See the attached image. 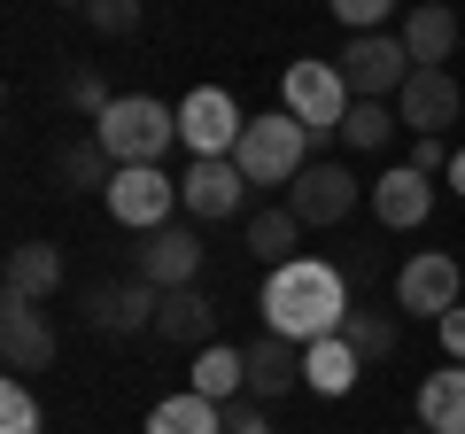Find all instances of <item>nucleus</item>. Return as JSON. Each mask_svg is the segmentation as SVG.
<instances>
[{"label":"nucleus","mask_w":465,"mask_h":434,"mask_svg":"<svg viewBox=\"0 0 465 434\" xmlns=\"http://www.w3.org/2000/svg\"><path fill=\"white\" fill-rule=\"evenodd\" d=\"M349 311H357V302H349V271L341 264H318V256L272 264V280H264V334L311 350V341L341 334Z\"/></svg>","instance_id":"f257e3e1"},{"label":"nucleus","mask_w":465,"mask_h":434,"mask_svg":"<svg viewBox=\"0 0 465 434\" xmlns=\"http://www.w3.org/2000/svg\"><path fill=\"white\" fill-rule=\"evenodd\" d=\"M94 140L109 148L116 171L124 163H155V155L179 140V109H163V101H148V94H116L94 117Z\"/></svg>","instance_id":"f03ea898"},{"label":"nucleus","mask_w":465,"mask_h":434,"mask_svg":"<svg viewBox=\"0 0 465 434\" xmlns=\"http://www.w3.org/2000/svg\"><path fill=\"white\" fill-rule=\"evenodd\" d=\"M349 101H357V94H349L341 63H295V70L280 78V109L302 124V133H311V148H318V140H341Z\"/></svg>","instance_id":"7ed1b4c3"},{"label":"nucleus","mask_w":465,"mask_h":434,"mask_svg":"<svg viewBox=\"0 0 465 434\" xmlns=\"http://www.w3.org/2000/svg\"><path fill=\"white\" fill-rule=\"evenodd\" d=\"M232 163H241V179H249V186H295V171L311 163V133H302L287 109L249 117V133H241V148H232Z\"/></svg>","instance_id":"20e7f679"},{"label":"nucleus","mask_w":465,"mask_h":434,"mask_svg":"<svg viewBox=\"0 0 465 434\" xmlns=\"http://www.w3.org/2000/svg\"><path fill=\"white\" fill-rule=\"evenodd\" d=\"M341 63V78H349V94L357 101H396L403 94V78H411V47L403 39H388V32H349V47L333 54Z\"/></svg>","instance_id":"39448f33"},{"label":"nucleus","mask_w":465,"mask_h":434,"mask_svg":"<svg viewBox=\"0 0 465 434\" xmlns=\"http://www.w3.org/2000/svg\"><path fill=\"white\" fill-rule=\"evenodd\" d=\"M241 133H249V117H241V101H232L225 85H194V94L179 101V140L194 155H232Z\"/></svg>","instance_id":"423d86ee"},{"label":"nucleus","mask_w":465,"mask_h":434,"mask_svg":"<svg viewBox=\"0 0 465 434\" xmlns=\"http://www.w3.org/2000/svg\"><path fill=\"white\" fill-rule=\"evenodd\" d=\"M194 271H202V233L194 225H155V233L133 241V280L171 295V287H194Z\"/></svg>","instance_id":"0eeeda50"},{"label":"nucleus","mask_w":465,"mask_h":434,"mask_svg":"<svg viewBox=\"0 0 465 434\" xmlns=\"http://www.w3.org/2000/svg\"><path fill=\"white\" fill-rule=\"evenodd\" d=\"M171 202H179V186H171L155 163H124L109 179V217H116V225H133V233L171 225Z\"/></svg>","instance_id":"6e6552de"},{"label":"nucleus","mask_w":465,"mask_h":434,"mask_svg":"<svg viewBox=\"0 0 465 434\" xmlns=\"http://www.w3.org/2000/svg\"><path fill=\"white\" fill-rule=\"evenodd\" d=\"M287 210H295L302 225H341V217L357 210V171L349 163H302L295 186H287Z\"/></svg>","instance_id":"1a4fd4ad"},{"label":"nucleus","mask_w":465,"mask_h":434,"mask_svg":"<svg viewBox=\"0 0 465 434\" xmlns=\"http://www.w3.org/2000/svg\"><path fill=\"white\" fill-rule=\"evenodd\" d=\"M458 287H465L458 256H434V249H419L411 264L396 271V302L411 318H450V311H458Z\"/></svg>","instance_id":"9d476101"},{"label":"nucleus","mask_w":465,"mask_h":434,"mask_svg":"<svg viewBox=\"0 0 465 434\" xmlns=\"http://www.w3.org/2000/svg\"><path fill=\"white\" fill-rule=\"evenodd\" d=\"M179 202H186V217H232L249 202V179H241L232 155H194V171L179 179Z\"/></svg>","instance_id":"9b49d317"},{"label":"nucleus","mask_w":465,"mask_h":434,"mask_svg":"<svg viewBox=\"0 0 465 434\" xmlns=\"http://www.w3.org/2000/svg\"><path fill=\"white\" fill-rule=\"evenodd\" d=\"M372 217H381L388 233L427 225V217H434V179H427V171H411V163L381 171V179H372Z\"/></svg>","instance_id":"f8f14e48"},{"label":"nucleus","mask_w":465,"mask_h":434,"mask_svg":"<svg viewBox=\"0 0 465 434\" xmlns=\"http://www.w3.org/2000/svg\"><path fill=\"white\" fill-rule=\"evenodd\" d=\"M155 311H163V287H148V280L94 287L85 295V318H94L101 334H155Z\"/></svg>","instance_id":"ddd939ff"},{"label":"nucleus","mask_w":465,"mask_h":434,"mask_svg":"<svg viewBox=\"0 0 465 434\" xmlns=\"http://www.w3.org/2000/svg\"><path fill=\"white\" fill-rule=\"evenodd\" d=\"M0 357H8V372H39L54 357V326H47V311L39 302H16L8 295V311H0Z\"/></svg>","instance_id":"4468645a"},{"label":"nucleus","mask_w":465,"mask_h":434,"mask_svg":"<svg viewBox=\"0 0 465 434\" xmlns=\"http://www.w3.org/2000/svg\"><path fill=\"white\" fill-rule=\"evenodd\" d=\"M396 117L411 124V133H442V124H458V78L419 63L411 78H403V94H396Z\"/></svg>","instance_id":"2eb2a0df"},{"label":"nucleus","mask_w":465,"mask_h":434,"mask_svg":"<svg viewBox=\"0 0 465 434\" xmlns=\"http://www.w3.org/2000/svg\"><path fill=\"white\" fill-rule=\"evenodd\" d=\"M155 334H163V341H179V350H210V334H217L210 295H202V287H171V295H163V311H155Z\"/></svg>","instance_id":"dca6fc26"},{"label":"nucleus","mask_w":465,"mask_h":434,"mask_svg":"<svg viewBox=\"0 0 465 434\" xmlns=\"http://www.w3.org/2000/svg\"><path fill=\"white\" fill-rule=\"evenodd\" d=\"M403 47H411V63H427V70H442L450 63V47H458V16H450L442 0H419L411 16H403Z\"/></svg>","instance_id":"f3484780"},{"label":"nucleus","mask_w":465,"mask_h":434,"mask_svg":"<svg viewBox=\"0 0 465 434\" xmlns=\"http://www.w3.org/2000/svg\"><path fill=\"white\" fill-rule=\"evenodd\" d=\"M295 380H302V350H295V341H280V334L249 341V396H256V403L287 396Z\"/></svg>","instance_id":"a211bd4d"},{"label":"nucleus","mask_w":465,"mask_h":434,"mask_svg":"<svg viewBox=\"0 0 465 434\" xmlns=\"http://www.w3.org/2000/svg\"><path fill=\"white\" fill-rule=\"evenodd\" d=\"M419 427L427 434H465V365H442L419 380Z\"/></svg>","instance_id":"6ab92c4d"},{"label":"nucleus","mask_w":465,"mask_h":434,"mask_svg":"<svg viewBox=\"0 0 465 434\" xmlns=\"http://www.w3.org/2000/svg\"><path fill=\"white\" fill-rule=\"evenodd\" d=\"M357 365H365V357L349 350L341 334H326V341L302 350V388H318V396H349V388H357Z\"/></svg>","instance_id":"aec40b11"},{"label":"nucleus","mask_w":465,"mask_h":434,"mask_svg":"<svg viewBox=\"0 0 465 434\" xmlns=\"http://www.w3.org/2000/svg\"><path fill=\"white\" fill-rule=\"evenodd\" d=\"M54 287H63V256H54L47 241L8 249V295H16V302H47Z\"/></svg>","instance_id":"412c9836"},{"label":"nucleus","mask_w":465,"mask_h":434,"mask_svg":"<svg viewBox=\"0 0 465 434\" xmlns=\"http://www.w3.org/2000/svg\"><path fill=\"white\" fill-rule=\"evenodd\" d=\"M241 388H249V350H225V341L194 350V396H210V403H241Z\"/></svg>","instance_id":"4be33fe9"},{"label":"nucleus","mask_w":465,"mask_h":434,"mask_svg":"<svg viewBox=\"0 0 465 434\" xmlns=\"http://www.w3.org/2000/svg\"><path fill=\"white\" fill-rule=\"evenodd\" d=\"M148 434H225V403H210V396H163L148 411Z\"/></svg>","instance_id":"5701e85b"},{"label":"nucleus","mask_w":465,"mask_h":434,"mask_svg":"<svg viewBox=\"0 0 465 434\" xmlns=\"http://www.w3.org/2000/svg\"><path fill=\"white\" fill-rule=\"evenodd\" d=\"M295 233H302V217L287 210H256L249 225H241V241H249V256H264V264H295Z\"/></svg>","instance_id":"b1692460"},{"label":"nucleus","mask_w":465,"mask_h":434,"mask_svg":"<svg viewBox=\"0 0 465 434\" xmlns=\"http://www.w3.org/2000/svg\"><path fill=\"white\" fill-rule=\"evenodd\" d=\"M396 133H403V117L388 109V101H349V117H341V148H357V155H381Z\"/></svg>","instance_id":"393cba45"},{"label":"nucleus","mask_w":465,"mask_h":434,"mask_svg":"<svg viewBox=\"0 0 465 434\" xmlns=\"http://www.w3.org/2000/svg\"><path fill=\"white\" fill-rule=\"evenodd\" d=\"M54 171H63V186H101V194H109V179H116V163H109L101 140H70V148L54 155Z\"/></svg>","instance_id":"a878e982"},{"label":"nucleus","mask_w":465,"mask_h":434,"mask_svg":"<svg viewBox=\"0 0 465 434\" xmlns=\"http://www.w3.org/2000/svg\"><path fill=\"white\" fill-rule=\"evenodd\" d=\"M341 341L365 357V365H381V357H396V318H381V311H349V318H341Z\"/></svg>","instance_id":"bb28decb"},{"label":"nucleus","mask_w":465,"mask_h":434,"mask_svg":"<svg viewBox=\"0 0 465 434\" xmlns=\"http://www.w3.org/2000/svg\"><path fill=\"white\" fill-rule=\"evenodd\" d=\"M0 434H39V403H32V388L8 372V388H0Z\"/></svg>","instance_id":"cd10ccee"},{"label":"nucleus","mask_w":465,"mask_h":434,"mask_svg":"<svg viewBox=\"0 0 465 434\" xmlns=\"http://www.w3.org/2000/svg\"><path fill=\"white\" fill-rule=\"evenodd\" d=\"M85 24L101 39H124V32H140V0H85Z\"/></svg>","instance_id":"c85d7f7f"},{"label":"nucleus","mask_w":465,"mask_h":434,"mask_svg":"<svg viewBox=\"0 0 465 434\" xmlns=\"http://www.w3.org/2000/svg\"><path fill=\"white\" fill-rule=\"evenodd\" d=\"M326 8H333V16L349 24V32H381V24H388V8H396V0H326Z\"/></svg>","instance_id":"c756f323"},{"label":"nucleus","mask_w":465,"mask_h":434,"mask_svg":"<svg viewBox=\"0 0 465 434\" xmlns=\"http://www.w3.org/2000/svg\"><path fill=\"white\" fill-rule=\"evenodd\" d=\"M450 155H458V148H442V133H411V171L434 179V171H450Z\"/></svg>","instance_id":"7c9ffc66"},{"label":"nucleus","mask_w":465,"mask_h":434,"mask_svg":"<svg viewBox=\"0 0 465 434\" xmlns=\"http://www.w3.org/2000/svg\"><path fill=\"white\" fill-rule=\"evenodd\" d=\"M225 434H272V419H264V403H225Z\"/></svg>","instance_id":"2f4dec72"},{"label":"nucleus","mask_w":465,"mask_h":434,"mask_svg":"<svg viewBox=\"0 0 465 434\" xmlns=\"http://www.w3.org/2000/svg\"><path fill=\"white\" fill-rule=\"evenodd\" d=\"M70 109H85V117H101V109H109V94H101L94 70H78V78H70Z\"/></svg>","instance_id":"473e14b6"},{"label":"nucleus","mask_w":465,"mask_h":434,"mask_svg":"<svg viewBox=\"0 0 465 434\" xmlns=\"http://www.w3.org/2000/svg\"><path fill=\"white\" fill-rule=\"evenodd\" d=\"M434 326H442V350H450V365H465V311L434 318Z\"/></svg>","instance_id":"72a5a7b5"},{"label":"nucleus","mask_w":465,"mask_h":434,"mask_svg":"<svg viewBox=\"0 0 465 434\" xmlns=\"http://www.w3.org/2000/svg\"><path fill=\"white\" fill-rule=\"evenodd\" d=\"M442 179H450V186H458V194H465V148L450 155V171H442Z\"/></svg>","instance_id":"f704fd0d"},{"label":"nucleus","mask_w":465,"mask_h":434,"mask_svg":"<svg viewBox=\"0 0 465 434\" xmlns=\"http://www.w3.org/2000/svg\"><path fill=\"white\" fill-rule=\"evenodd\" d=\"M70 8H85V0H70Z\"/></svg>","instance_id":"c9c22d12"},{"label":"nucleus","mask_w":465,"mask_h":434,"mask_svg":"<svg viewBox=\"0 0 465 434\" xmlns=\"http://www.w3.org/2000/svg\"><path fill=\"white\" fill-rule=\"evenodd\" d=\"M419 434H427V427H419Z\"/></svg>","instance_id":"e433bc0d"}]
</instances>
